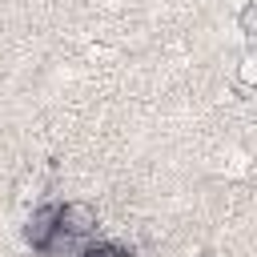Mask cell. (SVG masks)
<instances>
[{
    "instance_id": "cell-1",
    "label": "cell",
    "mask_w": 257,
    "mask_h": 257,
    "mask_svg": "<svg viewBox=\"0 0 257 257\" xmlns=\"http://www.w3.org/2000/svg\"><path fill=\"white\" fill-rule=\"evenodd\" d=\"M56 237H60V205H36L24 225V241L32 249H52Z\"/></svg>"
},
{
    "instance_id": "cell-7",
    "label": "cell",
    "mask_w": 257,
    "mask_h": 257,
    "mask_svg": "<svg viewBox=\"0 0 257 257\" xmlns=\"http://www.w3.org/2000/svg\"><path fill=\"white\" fill-rule=\"evenodd\" d=\"M120 257H133V253H120Z\"/></svg>"
},
{
    "instance_id": "cell-3",
    "label": "cell",
    "mask_w": 257,
    "mask_h": 257,
    "mask_svg": "<svg viewBox=\"0 0 257 257\" xmlns=\"http://www.w3.org/2000/svg\"><path fill=\"white\" fill-rule=\"evenodd\" d=\"M237 80H241L245 88L257 84V56H253V52H245V56L237 60Z\"/></svg>"
},
{
    "instance_id": "cell-6",
    "label": "cell",
    "mask_w": 257,
    "mask_h": 257,
    "mask_svg": "<svg viewBox=\"0 0 257 257\" xmlns=\"http://www.w3.org/2000/svg\"><path fill=\"white\" fill-rule=\"evenodd\" d=\"M76 257H120V249H116V245H108V241H96V245H84Z\"/></svg>"
},
{
    "instance_id": "cell-5",
    "label": "cell",
    "mask_w": 257,
    "mask_h": 257,
    "mask_svg": "<svg viewBox=\"0 0 257 257\" xmlns=\"http://www.w3.org/2000/svg\"><path fill=\"white\" fill-rule=\"evenodd\" d=\"M237 24H241V36L249 40V36H253V28H257V4H253V0H249V4L241 8V16H237Z\"/></svg>"
},
{
    "instance_id": "cell-2",
    "label": "cell",
    "mask_w": 257,
    "mask_h": 257,
    "mask_svg": "<svg viewBox=\"0 0 257 257\" xmlns=\"http://www.w3.org/2000/svg\"><path fill=\"white\" fill-rule=\"evenodd\" d=\"M60 233H64V237H76V241L92 237V233H96V209L84 205V201L60 205Z\"/></svg>"
},
{
    "instance_id": "cell-4",
    "label": "cell",
    "mask_w": 257,
    "mask_h": 257,
    "mask_svg": "<svg viewBox=\"0 0 257 257\" xmlns=\"http://www.w3.org/2000/svg\"><path fill=\"white\" fill-rule=\"evenodd\" d=\"M40 189H44V181H40V177H20V181H16V201H24V205H28V201H36V197H40Z\"/></svg>"
}]
</instances>
